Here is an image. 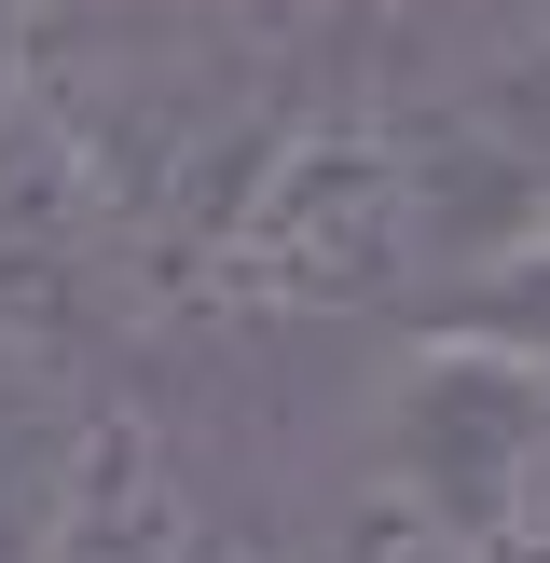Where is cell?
I'll use <instances>...</instances> for the list:
<instances>
[{"label": "cell", "instance_id": "obj_1", "mask_svg": "<svg viewBox=\"0 0 550 563\" xmlns=\"http://www.w3.org/2000/svg\"><path fill=\"white\" fill-rule=\"evenodd\" d=\"M468 262L440 137H413L399 110H302L289 137H262L234 179V207L207 220L193 289L220 317H358V302H427Z\"/></svg>", "mask_w": 550, "mask_h": 563}, {"label": "cell", "instance_id": "obj_2", "mask_svg": "<svg viewBox=\"0 0 550 563\" xmlns=\"http://www.w3.org/2000/svg\"><path fill=\"white\" fill-rule=\"evenodd\" d=\"M42 563H207V522H193V482L165 467V440L138 412H97L69 454V495L42 522Z\"/></svg>", "mask_w": 550, "mask_h": 563}, {"label": "cell", "instance_id": "obj_3", "mask_svg": "<svg viewBox=\"0 0 550 563\" xmlns=\"http://www.w3.org/2000/svg\"><path fill=\"white\" fill-rule=\"evenodd\" d=\"M82 427H97V399H82V372L55 357V330L0 317V563H42V522H55V495H69Z\"/></svg>", "mask_w": 550, "mask_h": 563}, {"label": "cell", "instance_id": "obj_4", "mask_svg": "<svg viewBox=\"0 0 550 563\" xmlns=\"http://www.w3.org/2000/svg\"><path fill=\"white\" fill-rule=\"evenodd\" d=\"M413 330H427V344H468V357H509V372L550 385V192L495 220V234L413 302Z\"/></svg>", "mask_w": 550, "mask_h": 563}, {"label": "cell", "instance_id": "obj_5", "mask_svg": "<svg viewBox=\"0 0 550 563\" xmlns=\"http://www.w3.org/2000/svg\"><path fill=\"white\" fill-rule=\"evenodd\" d=\"M28 14H42V0H0V110H14V82H28Z\"/></svg>", "mask_w": 550, "mask_h": 563}, {"label": "cell", "instance_id": "obj_6", "mask_svg": "<svg viewBox=\"0 0 550 563\" xmlns=\"http://www.w3.org/2000/svg\"><path fill=\"white\" fill-rule=\"evenodd\" d=\"M537 42H550V0H537Z\"/></svg>", "mask_w": 550, "mask_h": 563}, {"label": "cell", "instance_id": "obj_7", "mask_svg": "<svg viewBox=\"0 0 550 563\" xmlns=\"http://www.w3.org/2000/svg\"><path fill=\"white\" fill-rule=\"evenodd\" d=\"M207 563H248V550H207Z\"/></svg>", "mask_w": 550, "mask_h": 563}]
</instances>
